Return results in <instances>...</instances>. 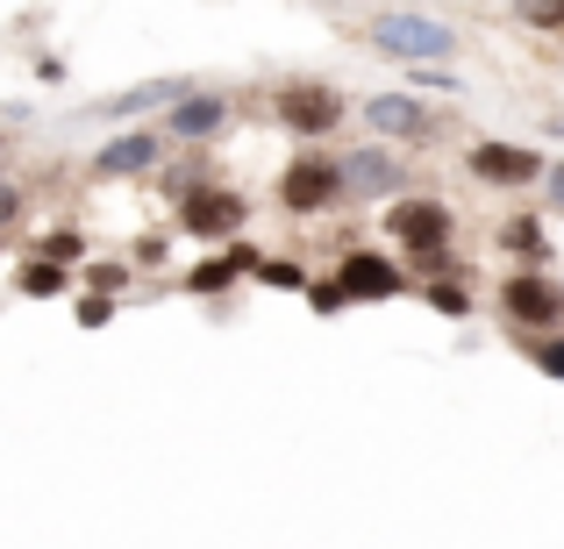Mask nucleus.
<instances>
[{
    "instance_id": "nucleus-1",
    "label": "nucleus",
    "mask_w": 564,
    "mask_h": 549,
    "mask_svg": "<svg viewBox=\"0 0 564 549\" xmlns=\"http://www.w3.org/2000/svg\"><path fill=\"white\" fill-rule=\"evenodd\" d=\"M372 36H379V51H386V57H408V65H429V57H443V51H451V29H443V22H429V14H414V8L379 14V22H372Z\"/></svg>"
},
{
    "instance_id": "nucleus-2",
    "label": "nucleus",
    "mask_w": 564,
    "mask_h": 549,
    "mask_svg": "<svg viewBox=\"0 0 564 549\" xmlns=\"http://www.w3.org/2000/svg\"><path fill=\"white\" fill-rule=\"evenodd\" d=\"M336 193H344V172L329 165V157H293L286 179H279V200L293 207V215H315V207H329Z\"/></svg>"
},
{
    "instance_id": "nucleus-3",
    "label": "nucleus",
    "mask_w": 564,
    "mask_h": 549,
    "mask_svg": "<svg viewBox=\"0 0 564 549\" xmlns=\"http://www.w3.org/2000/svg\"><path fill=\"white\" fill-rule=\"evenodd\" d=\"M386 235L429 257V250H443V235H451V207L443 200H400L393 215H386Z\"/></svg>"
},
{
    "instance_id": "nucleus-4",
    "label": "nucleus",
    "mask_w": 564,
    "mask_h": 549,
    "mask_svg": "<svg viewBox=\"0 0 564 549\" xmlns=\"http://www.w3.org/2000/svg\"><path fill=\"white\" fill-rule=\"evenodd\" d=\"M500 307H508L514 321H529V329H551L564 315V293L551 278H508V286H500Z\"/></svg>"
},
{
    "instance_id": "nucleus-5",
    "label": "nucleus",
    "mask_w": 564,
    "mask_h": 549,
    "mask_svg": "<svg viewBox=\"0 0 564 549\" xmlns=\"http://www.w3.org/2000/svg\"><path fill=\"white\" fill-rule=\"evenodd\" d=\"M471 172H479V179H494V186H529L543 165L522 151V143H479V151H471Z\"/></svg>"
},
{
    "instance_id": "nucleus-6",
    "label": "nucleus",
    "mask_w": 564,
    "mask_h": 549,
    "mask_svg": "<svg viewBox=\"0 0 564 549\" xmlns=\"http://www.w3.org/2000/svg\"><path fill=\"white\" fill-rule=\"evenodd\" d=\"M344 300H386V293H400V272L386 257H372V250H358V257H344Z\"/></svg>"
},
{
    "instance_id": "nucleus-7",
    "label": "nucleus",
    "mask_w": 564,
    "mask_h": 549,
    "mask_svg": "<svg viewBox=\"0 0 564 549\" xmlns=\"http://www.w3.org/2000/svg\"><path fill=\"white\" fill-rule=\"evenodd\" d=\"M365 114H372L379 136H429V129H436V122H429V108H422V100H408V94H379Z\"/></svg>"
},
{
    "instance_id": "nucleus-8",
    "label": "nucleus",
    "mask_w": 564,
    "mask_h": 549,
    "mask_svg": "<svg viewBox=\"0 0 564 549\" xmlns=\"http://www.w3.org/2000/svg\"><path fill=\"white\" fill-rule=\"evenodd\" d=\"M243 221V200L236 193H186V229L193 235H229Z\"/></svg>"
},
{
    "instance_id": "nucleus-9",
    "label": "nucleus",
    "mask_w": 564,
    "mask_h": 549,
    "mask_svg": "<svg viewBox=\"0 0 564 549\" xmlns=\"http://www.w3.org/2000/svg\"><path fill=\"white\" fill-rule=\"evenodd\" d=\"M279 114H286L293 129H307V136H315V129H329L336 114H344V100H336L329 86H293V94H286V108H279Z\"/></svg>"
},
{
    "instance_id": "nucleus-10",
    "label": "nucleus",
    "mask_w": 564,
    "mask_h": 549,
    "mask_svg": "<svg viewBox=\"0 0 564 549\" xmlns=\"http://www.w3.org/2000/svg\"><path fill=\"white\" fill-rule=\"evenodd\" d=\"M158 157V136H122V143H108V151H100V172H108V179H122V172H143Z\"/></svg>"
},
{
    "instance_id": "nucleus-11",
    "label": "nucleus",
    "mask_w": 564,
    "mask_h": 549,
    "mask_svg": "<svg viewBox=\"0 0 564 549\" xmlns=\"http://www.w3.org/2000/svg\"><path fill=\"white\" fill-rule=\"evenodd\" d=\"M207 129H221V100L193 94L186 108H172V136H207Z\"/></svg>"
},
{
    "instance_id": "nucleus-12",
    "label": "nucleus",
    "mask_w": 564,
    "mask_h": 549,
    "mask_svg": "<svg viewBox=\"0 0 564 549\" xmlns=\"http://www.w3.org/2000/svg\"><path fill=\"white\" fill-rule=\"evenodd\" d=\"M344 179L350 186H358V193H379V186H393L400 179V165H393V157H379V151H365V157H344Z\"/></svg>"
},
{
    "instance_id": "nucleus-13",
    "label": "nucleus",
    "mask_w": 564,
    "mask_h": 549,
    "mask_svg": "<svg viewBox=\"0 0 564 549\" xmlns=\"http://www.w3.org/2000/svg\"><path fill=\"white\" fill-rule=\"evenodd\" d=\"M22 293H65V272H57V264H29V272H22Z\"/></svg>"
},
{
    "instance_id": "nucleus-14",
    "label": "nucleus",
    "mask_w": 564,
    "mask_h": 549,
    "mask_svg": "<svg viewBox=\"0 0 564 549\" xmlns=\"http://www.w3.org/2000/svg\"><path fill=\"white\" fill-rule=\"evenodd\" d=\"M221 278H229V264H200V272H193V286H200V293H215Z\"/></svg>"
},
{
    "instance_id": "nucleus-15",
    "label": "nucleus",
    "mask_w": 564,
    "mask_h": 549,
    "mask_svg": "<svg viewBox=\"0 0 564 549\" xmlns=\"http://www.w3.org/2000/svg\"><path fill=\"white\" fill-rule=\"evenodd\" d=\"M543 371H564V343H551V350H543Z\"/></svg>"
},
{
    "instance_id": "nucleus-16",
    "label": "nucleus",
    "mask_w": 564,
    "mask_h": 549,
    "mask_svg": "<svg viewBox=\"0 0 564 549\" xmlns=\"http://www.w3.org/2000/svg\"><path fill=\"white\" fill-rule=\"evenodd\" d=\"M14 207H22V193H14V186H0V215H14Z\"/></svg>"
},
{
    "instance_id": "nucleus-17",
    "label": "nucleus",
    "mask_w": 564,
    "mask_h": 549,
    "mask_svg": "<svg viewBox=\"0 0 564 549\" xmlns=\"http://www.w3.org/2000/svg\"><path fill=\"white\" fill-rule=\"evenodd\" d=\"M551 200H557V207H564V165H557V172H551Z\"/></svg>"
}]
</instances>
